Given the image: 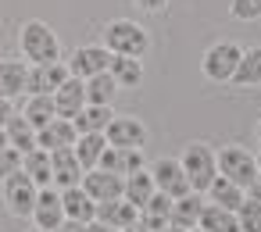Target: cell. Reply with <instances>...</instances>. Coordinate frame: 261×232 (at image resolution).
<instances>
[{"mask_svg":"<svg viewBox=\"0 0 261 232\" xmlns=\"http://www.w3.org/2000/svg\"><path fill=\"white\" fill-rule=\"evenodd\" d=\"M18 47H22L25 65H54V61H61V43H58L54 29L47 22H40V18H33V22L22 25Z\"/></svg>","mask_w":261,"mask_h":232,"instance_id":"cell-1","label":"cell"},{"mask_svg":"<svg viewBox=\"0 0 261 232\" xmlns=\"http://www.w3.org/2000/svg\"><path fill=\"white\" fill-rule=\"evenodd\" d=\"M104 47L111 57H143L150 40H147V29L136 25L133 18H111L104 25Z\"/></svg>","mask_w":261,"mask_h":232,"instance_id":"cell-2","label":"cell"},{"mask_svg":"<svg viewBox=\"0 0 261 232\" xmlns=\"http://www.w3.org/2000/svg\"><path fill=\"white\" fill-rule=\"evenodd\" d=\"M182 171H186V179H190V189L193 193H207V186L215 182V175H218V161H215V150L207 147V143H190L186 150H182Z\"/></svg>","mask_w":261,"mask_h":232,"instance_id":"cell-3","label":"cell"},{"mask_svg":"<svg viewBox=\"0 0 261 232\" xmlns=\"http://www.w3.org/2000/svg\"><path fill=\"white\" fill-rule=\"evenodd\" d=\"M215 161H218V175H225V179L236 182L240 189H247L250 179L257 175V161H254L250 150H243V147H222V150L215 154Z\"/></svg>","mask_w":261,"mask_h":232,"instance_id":"cell-4","label":"cell"},{"mask_svg":"<svg viewBox=\"0 0 261 232\" xmlns=\"http://www.w3.org/2000/svg\"><path fill=\"white\" fill-rule=\"evenodd\" d=\"M240 47L236 43H229V40H222V43H215L207 54H204V61H200V68H204V75L211 79V82H232V75H236V65H240Z\"/></svg>","mask_w":261,"mask_h":232,"instance_id":"cell-5","label":"cell"},{"mask_svg":"<svg viewBox=\"0 0 261 232\" xmlns=\"http://www.w3.org/2000/svg\"><path fill=\"white\" fill-rule=\"evenodd\" d=\"M36 182L25 175V171H15L4 179V204L15 218H33V207H36Z\"/></svg>","mask_w":261,"mask_h":232,"instance_id":"cell-6","label":"cell"},{"mask_svg":"<svg viewBox=\"0 0 261 232\" xmlns=\"http://www.w3.org/2000/svg\"><path fill=\"white\" fill-rule=\"evenodd\" d=\"M108 65H111V54H108L104 43H83V47H75V54L68 61V75L86 82V79L108 72Z\"/></svg>","mask_w":261,"mask_h":232,"instance_id":"cell-7","label":"cell"},{"mask_svg":"<svg viewBox=\"0 0 261 232\" xmlns=\"http://www.w3.org/2000/svg\"><path fill=\"white\" fill-rule=\"evenodd\" d=\"M104 139H108V147L143 150V143H147V129H143V122L133 118V114H115V118L108 122V129H104Z\"/></svg>","mask_w":261,"mask_h":232,"instance_id":"cell-8","label":"cell"},{"mask_svg":"<svg viewBox=\"0 0 261 232\" xmlns=\"http://www.w3.org/2000/svg\"><path fill=\"white\" fill-rule=\"evenodd\" d=\"M150 175H154V189L165 193L168 200H179V196L193 193V189H190V179H186V171H182V164L172 161V157H161V161L150 168Z\"/></svg>","mask_w":261,"mask_h":232,"instance_id":"cell-9","label":"cell"},{"mask_svg":"<svg viewBox=\"0 0 261 232\" xmlns=\"http://www.w3.org/2000/svg\"><path fill=\"white\" fill-rule=\"evenodd\" d=\"M65 79H68V65H61V61H54V65H29L25 97H54Z\"/></svg>","mask_w":261,"mask_h":232,"instance_id":"cell-10","label":"cell"},{"mask_svg":"<svg viewBox=\"0 0 261 232\" xmlns=\"http://www.w3.org/2000/svg\"><path fill=\"white\" fill-rule=\"evenodd\" d=\"M79 186L86 189V196H90L93 204H108V200H118V196H122L125 179H122V175H111V171H104V168H93V171L83 175Z\"/></svg>","mask_w":261,"mask_h":232,"instance_id":"cell-11","label":"cell"},{"mask_svg":"<svg viewBox=\"0 0 261 232\" xmlns=\"http://www.w3.org/2000/svg\"><path fill=\"white\" fill-rule=\"evenodd\" d=\"M83 175H86V171H83V164H79V157H75L72 147L50 154V186H58V189H72V186L83 182Z\"/></svg>","mask_w":261,"mask_h":232,"instance_id":"cell-12","label":"cell"},{"mask_svg":"<svg viewBox=\"0 0 261 232\" xmlns=\"http://www.w3.org/2000/svg\"><path fill=\"white\" fill-rule=\"evenodd\" d=\"M36 147L47 150V154L75 147V125H72L68 118H50L43 129H36Z\"/></svg>","mask_w":261,"mask_h":232,"instance_id":"cell-13","label":"cell"},{"mask_svg":"<svg viewBox=\"0 0 261 232\" xmlns=\"http://www.w3.org/2000/svg\"><path fill=\"white\" fill-rule=\"evenodd\" d=\"M33 221H36V228H43V232H54V228L65 221V207H61V193H58V189L47 186V189L36 193Z\"/></svg>","mask_w":261,"mask_h":232,"instance_id":"cell-14","label":"cell"},{"mask_svg":"<svg viewBox=\"0 0 261 232\" xmlns=\"http://www.w3.org/2000/svg\"><path fill=\"white\" fill-rule=\"evenodd\" d=\"M86 107V86H83V79H65L61 86H58V93H54V111H58V118H75L79 111Z\"/></svg>","mask_w":261,"mask_h":232,"instance_id":"cell-15","label":"cell"},{"mask_svg":"<svg viewBox=\"0 0 261 232\" xmlns=\"http://www.w3.org/2000/svg\"><path fill=\"white\" fill-rule=\"evenodd\" d=\"M136 218H140V211L129 204V200H108V204H97V218L93 221H104V225H111V228H118V232H125V228H133L136 225Z\"/></svg>","mask_w":261,"mask_h":232,"instance_id":"cell-16","label":"cell"},{"mask_svg":"<svg viewBox=\"0 0 261 232\" xmlns=\"http://www.w3.org/2000/svg\"><path fill=\"white\" fill-rule=\"evenodd\" d=\"M25 79H29V65L25 61H0V100H18L25 93Z\"/></svg>","mask_w":261,"mask_h":232,"instance_id":"cell-17","label":"cell"},{"mask_svg":"<svg viewBox=\"0 0 261 232\" xmlns=\"http://www.w3.org/2000/svg\"><path fill=\"white\" fill-rule=\"evenodd\" d=\"M97 168H104V171H111V175H122V179H125V175H133V171H140V168H143V150L108 147Z\"/></svg>","mask_w":261,"mask_h":232,"instance_id":"cell-18","label":"cell"},{"mask_svg":"<svg viewBox=\"0 0 261 232\" xmlns=\"http://www.w3.org/2000/svg\"><path fill=\"white\" fill-rule=\"evenodd\" d=\"M61 193V207H65V218H72V221H83V225H90L93 218H97V204L86 196V189L83 186H72V189H58Z\"/></svg>","mask_w":261,"mask_h":232,"instance_id":"cell-19","label":"cell"},{"mask_svg":"<svg viewBox=\"0 0 261 232\" xmlns=\"http://www.w3.org/2000/svg\"><path fill=\"white\" fill-rule=\"evenodd\" d=\"M200 211H204V200L197 196V193H186V196H179V200H172V214H168V225H175V228H197V221H200Z\"/></svg>","mask_w":261,"mask_h":232,"instance_id":"cell-20","label":"cell"},{"mask_svg":"<svg viewBox=\"0 0 261 232\" xmlns=\"http://www.w3.org/2000/svg\"><path fill=\"white\" fill-rule=\"evenodd\" d=\"M158 189H154V175L147 171V168H140V171H133V175H125V186H122V200H129L136 211L154 196Z\"/></svg>","mask_w":261,"mask_h":232,"instance_id":"cell-21","label":"cell"},{"mask_svg":"<svg viewBox=\"0 0 261 232\" xmlns=\"http://www.w3.org/2000/svg\"><path fill=\"white\" fill-rule=\"evenodd\" d=\"M168 214H172V200L165 196V193H154L143 207H140V225L147 228V232H161L165 225H168Z\"/></svg>","mask_w":261,"mask_h":232,"instance_id":"cell-22","label":"cell"},{"mask_svg":"<svg viewBox=\"0 0 261 232\" xmlns=\"http://www.w3.org/2000/svg\"><path fill=\"white\" fill-rule=\"evenodd\" d=\"M108 75L115 79L118 90H136L143 82V65H140V57H111Z\"/></svg>","mask_w":261,"mask_h":232,"instance_id":"cell-23","label":"cell"},{"mask_svg":"<svg viewBox=\"0 0 261 232\" xmlns=\"http://www.w3.org/2000/svg\"><path fill=\"white\" fill-rule=\"evenodd\" d=\"M75 157H79V164H83V171H93L97 164H100V157H104V150H108V139H104V132H90V136H75Z\"/></svg>","mask_w":261,"mask_h":232,"instance_id":"cell-24","label":"cell"},{"mask_svg":"<svg viewBox=\"0 0 261 232\" xmlns=\"http://www.w3.org/2000/svg\"><path fill=\"white\" fill-rule=\"evenodd\" d=\"M111 118H115V114H111V107L86 104V107H83V111L72 118V125H75V136H90V132H104Z\"/></svg>","mask_w":261,"mask_h":232,"instance_id":"cell-25","label":"cell"},{"mask_svg":"<svg viewBox=\"0 0 261 232\" xmlns=\"http://www.w3.org/2000/svg\"><path fill=\"white\" fill-rule=\"evenodd\" d=\"M4 136H8V147H15L18 154H29L36 150V129L22 118V114H11L8 125H4Z\"/></svg>","mask_w":261,"mask_h":232,"instance_id":"cell-26","label":"cell"},{"mask_svg":"<svg viewBox=\"0 0 261 232\" xmlns=\"http://www.w3.org/2000/svg\"><path fill=\"white\" fill-rule=\"evenodd\" d=\"M197 228H204V232H240L236 211H225V207H218V204H204Z\"/></svg>","mask_w":261,"mask_h":232,"instance_id":"cell-27","label":"cell"},{"mask_svg":"<svg viewBox=\"0 0 261 232\" xmlns=\"http://www.w3.org/2000/svg\"><path fill=\"white\" fill-rule=\"evenodd\" d=\"M207 196H211V204H218V207H225V211H240V204L247 200L243 189H240L236 182H229L225 175H215V182L207 186Z\"/></svg>","mask_w":261,"mask_h":232,"instance_id":"cell-28","label":"cell"},{"mask_svg":"<svg viewBox=\"0 0 261 232\" xmlns=\"http://www.w3.org/2000/svg\"><path fill=\"white\" fill-rule=\"evenodd\" d=\"M22 171L36 182V189H47L50 186V154L47 150H29V154H22Z\"/></svg>","mask_w":261,"mask_h":232,"instance_id":"cell-29","label":"cell"},{"mask_svg":"<svg viewBox=\"0 0 261 232\" xmlns=\"http://www.w3.org/2000/svg\"><path fill=\"white\" fill-rule=\"evenodd\" d=\"M33 129H43L50 118H58V111H54V97H25V104H22V111H18Z\"/></svg>","mask_w":261,"mask_h":232,"instance_id":"cell-30","label":"cell"},{"mask_svg":"<svg viewBox=\"0 0 261 232\" xmlns=\"http://www.w3.org/2000/svg\"><path fill=\"white\" fill-rule=\"evenodd\" d=\"M83 86H86V104H100V107H111V100H115V93H118V86H115V79H111L108 72L86 79Z\"/></svg>","mask_w":261,"mask_h":232,"instance_id":"cell-31","label":"cell"},{"mask_svg":"<svg viewBox=\"0 0 261 232\" xmlns=\"http://www.w3.org/2000/svg\"><path fill=\"white\" fill-rule=\"evenodd\" d=\"M232 82H240V86H257L261 82V47H250V50L240 54Z\"/></svg>","mask_w":261,"mask_h":232,"instance_id":"cell-32","label":"cell"},{"mask_svg":"<svg viewBox=\"0 0 261 232\" xmlns=\"http://www.w3.org/2000/svg\"><path fill=\"white\" fill-rule=\"evenodd\" d=\"M236 225H240V232H261V204L243 200L240 211H236Z\"/></svg>","mask_w":261,"mask_h":232,"instance_id":"cell-33","label":"cell"},{"mask_svg":"<svg viewBox=\"0 0 261 232\" xmlns=\"http://www.w3.org/2000/svg\"><path fill=\"white\" fill-rule=\"evenodd\" d=\"M232 18L236 22H257L261 18V0H232Z\"/></svg>","mask_w":261,"mask_h":232,"instance_id":"cell-34","label":"cell"},{"mask_svg":"<svg viewBox=\"0 0 261 232\" xmlns=\"http://www.w3.org/2000/svg\"><path fill=\"white\" fill-rule=\"evenodd\" d=\"M15 171H22V154L15 147H4V150H0V179H8Z\"/></svg>","mask_w":261,"mask_h":232,"instance_id":"cell-35","label":"cell"},{"mask_svg":"<svg viewBox=\"0 0 261 232\" xmlns=\"http://www.w3.org/2000/svg\"><path fill=\"white\" fill-rule=\"evenodd\" d=\"M54 232H86V225H83V221H72V218H65V221H61Z\"/></svg>","mask_w":261,"mask_h":232,"instance_id":"cell-36","label":"cell"},{"mask_svg":"<svg viewBox=\"0 0 261 232\" xmlns=\"http://www.w3.org/2000/svg\"><path fill=\"white\" fill-rule=\"evenodd\" d=\"M11 114H15V104H11V100H0V129L8 125V118H11Z\"/></svg>","mask_w":261,"mask_h":232,"instance_id":"cell-37","label":"cell"},{"mask_svg":"<svg viewBox=\"0 0 261 232\" xmlns=\"http://www.w3.org/2000/svg\"><path fill=\"white\" fill-rule=\"evenodd\" d=\"M247 189H250V200H257V204H261V168H257V175L250 179V186H247Z\"/></svg>","mask_w":261,"mask_h":232,"instance_id":"cell-38","label":"cell"},{"mask_svg":"<svg viewBox=\"0 0 261 232\" xmlns=\"http://www.w3.org/2000/svg\"><path fill=\"white\" fill-rule=\"evenodd\" d=\"M136 4H140L143 11H161V8L168 4V0H136Z\"/></svg>","mask_w":261,"mask_h":232,"instance_id":"cell-39","label":"cell"},{"mask_svg":"<svg viewBox=\"0 0 261 232\" xmlns=\"http://www.w3.org/2000/svg\"><path fill=\"white\" fill-rule=\"evenodd\" d=\"M86 232H118V228H111V225H104V221H90Z\"/></svg>","mask_w":261,"mask_h":232,"instance_id":"cell-40","label":"cell"},{"mask_svg":"<svg viewBox=\"0 0 261 232\" xmlns=\"http://www.w3.org/2000/svg\"><path fill=\"white\" fill-rule=\"evenodd\" d=\"M125 232H147V228H143V225L136 221V225H133V228H125Z\"/></svg>","mask_w":261,"mask_h":232,"instance_id":"cell-41","label":"cell"},{"mask_svg":"<svg viewBox=\"0 0 261 232\" xmlns=\"http://www.w3.org/2000/svg\"><path fill=\"white\" fill-rule=\"evenodd\" d=\"M161 232H186V228H175V225H165Z\"/></svg>","mask_w":261,"mask_h":232,"instance_id":"cell-42","label":"cell"},{"mask_svg":"<svg viewBox=\"0 0 261 232\" xmlns=\"http://www.w3.org/2000/svg\"><path fill=\"white\" fill-rule=\"evenodd\" d=\"M8 147V136H4V129H0V150H4Z\"/></svg>","mask_w":261,"mask_h":232,"instance_id":"cell-43","label":"cell"},{"mask_svg":"<svg viewBox=\"0 0 261 232\" xmlns=\"http://www.w3.org/2000/svg\"><path fill=\"white\" fill-rule=\"evenodd\" d=\"M0 43H4V25H0Z\"/></svg>","mask_w":261,"mask_h":232,"instance_id":"cell-44","label":"cell"},{"mask_svg":"<svg viewBox=\"0 0 261 232\" xmlns=\"http://www.w3.org/2000/svg\"><path fill=\"white\" fill-rule=\"evenodd\" d=\"M254 161H257V168H261V154H257V157H254Z\"/></svg>","mask_w":261,"mask_h":232,"instance_id":"cell-45","label":"cell"},{"mask_svg":"<svg viewBox=\"0 0 261 232\" xmlns=\"http://www.w3.org/2000/svg\"><path fill=\"white\" fill-rule=\"evenodd\" d=\"M190 232H204V228H190Z\"/></svg>","mask_w":261,"mask_h":232,"instance_id":"cell-46","label":"cell"},{"mask_svg":"<svg viewBox=\"0 0 261 232\" xmlns=\"http://www.w3.org/2000/svg\"><path fill=\"white\" fill-rule=\"evenodd\" d=\"M257 139H261V125H257Z\"/></svg>","mask_w":261,"mask_h":232,"instance_id":"cell-47","label":"cell"},{"mask_svg":"<svg viewBox=\"0 0 261 232\" xmlns=\"http://www.w3.org/2000/svg\"><path fill=\"white\" fill-rule=\"evenodd\" d=\"M33 232H43V228H33Z\"/></svg>","mask_w":261,"mask_h":232,"instance_id":"cell-48","label":"cell"}]
</instances>
